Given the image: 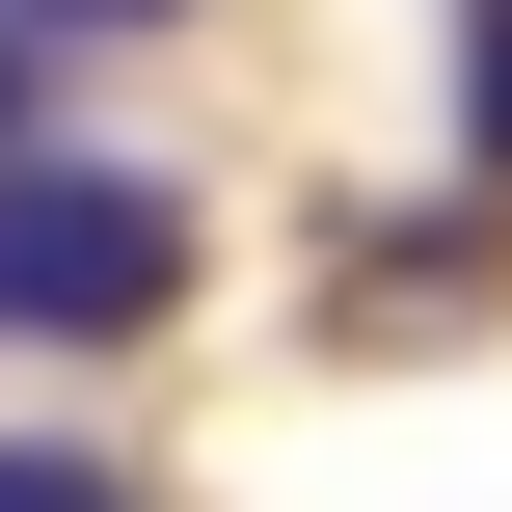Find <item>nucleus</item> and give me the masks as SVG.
<instances>
[{
    "instance_id": "obj_1",
    "label": "nucleus",
    "mask_w": 512,
    "mask_h": 512,
    "mask_svg": "<svg viewBox=\"0 0 512 512\" xmlns=\"http://www.w3.org/2000/svg\"><path fill=\"white\" fill-rule=\"evenodd\" d=\"M162 297H189L162 162H0V351H135Z\"/></svg>"
},
{
    "instance_id": "obj_5",
    "label": "nucleus",
    "mask_w": 512,
    "mask_h": 512,
    "mask_svg": "<svg viewBox=\"0 0 512 512\" xmlns=\"http://www.w3.org/2000/svg\"><path fill=\"white\" fill-rule=\"evenodd\" d=\"M0 162H27V135H0Z\"/></svg>"
},
{
    "instance_id": "obj_3",
    "label": "nucleus",
    "mask_w": 512,
    "mask_h": 512,
    "mask_svg": "<svg viewBox=\"0 0 512 512\" xmlns=\"http://www.w3.org/2000/svg\"><path fill=\"white\" fill-rule=\"evenodd\" d=\"M459 135H486V162H512V0H486V81H459Z\"/></svg>"
},
{
    "instance_id": "obj_4",
    "label": "nucleus",
    "mask_w": 512,
    "mask_h": 512,
    "mask_svg": "<svg viewBox=\"0 0 512 512\" xmlns=\"http://www.w3.org/2000/svg\"><path fill=\"white\" fill-rule=\"evenodd\" d=\"M0 27H189V0H0Z\"/></svg>"
},
{
    "instance_id": "obj_2",
    "label": "nucleus",
    "mask_w": 512,
    "mask_h": 512,
    "mask_svg": "<svg viewBox=\"0 0 512 512\" xmlns=\"http://www.w3.org/2000/svg\"><path fill=\"white\" fill-rule=\"evenodd\" d=\"M0 512H135L108 459H54V432H0Z\"/></svg>"
}]
</instances>
